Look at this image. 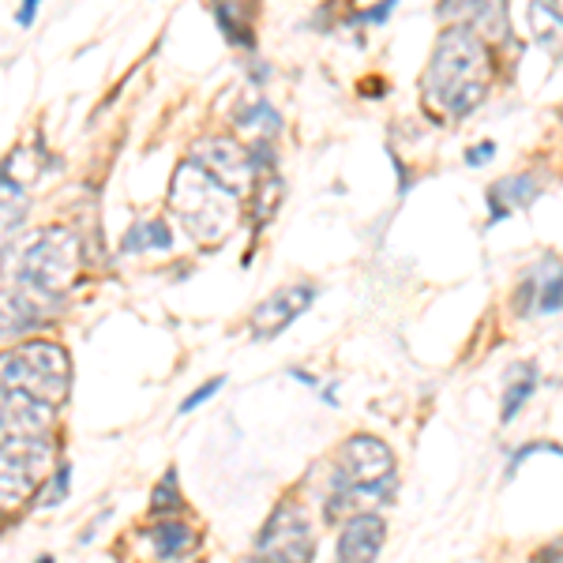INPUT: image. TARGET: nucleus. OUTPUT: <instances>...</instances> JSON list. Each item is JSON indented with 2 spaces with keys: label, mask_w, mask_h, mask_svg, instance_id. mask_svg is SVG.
Segmentation results:
<instances>
[{
  "label": "nucleus",
  "mask_w": 563,
  "mask_h": 563,
  "mask_svg": "<svg viewBox=\"0 0 563 563\" xmlns=\"http://www.w3.org/2000/svg\"><path fill=\"white\" fill-rule=\"evenodd\" d=\"M488 84H493V57H488L485 38L477 31H470L466 23L443 26L429 57V68L421 76L424 102L435 113L459 121V117L474 113L481 106V98L488 95Z\"/></svg>",
  "instance_id": "1"
},
{
  "label": "nucleus",
  "mask_w": 563,
  "mask_h": 563,
  "mask_svg": "<svg viewBox=\"0 0 563 563\" xmlns=\"http://www.w3.org/2000/svg\"><path fill=\"white\" fill-rule=\"evenodd\" d=\"M395 493V455L376 435H350L339 451V466L331 477V519H357Z\"/></svg>",
  "instance_id": "2"
},
{
  "label": "nucleus",
  "mask_w": 563,
  "mask_h": 563,
  "mask_svg": "<svg viewBox=\"0 0 563 563\" xmlns=\"http://www.w3.org/2000/svg\"><path fill=\"white\" fill-rule=\"evenodd\" d=\"M169 211L180 218L199 244H218L230 238L241 218V196L225 188L214 174H207L199 162H180L169 188Z\"/></svg>",
  "instance_id": "3"
},
{
  "label": "nucleus",
  "mask_w": 563,
  "mask_h": 563,
  "mask_svg": "<svg viewBox=\"0 0 563 563\" xmlns=\"http://www.w3.org/2000/svg\"><path fill=\"white\" fill-rule=\"evenodd\" d=\"M4 387L23 390V395L38 398V402L57 410L68 398L71 387V361L68 350L57 342H20L15 350L4 353Z\"/></svg>",
  "instance_id": "4"
},
{
  "label": "nucleus",
  "mask_w": 563,
  "mask_h": 563,
  "mask_svg": "<svg viewBox=\"0 0 563 563\" xmlns=\"http://www.w3.org/2000/svg\"><path fill=\"white\" fill-rule=\"evenodd\" d=\"M79 275V238L68 225H49L23 252V282L38 286L42 294L60 297Z\"/></svg>",
  "instance_id": "5"
},
{
  "label": "nucleus",
  "mask_w": 563,
  "mask_h": 563,
  "mask_svg": "<svg viewBox=\"0 0 563 563\" xmlns=\"http://www.w3.org/2000/svg\"><path fill=\"white\" fill-rule=\"evenodd\" d=\"M312 560H316L312 526L301 515V507L282 504L271 515V522L263 526L252 563H312Z\"/></svg>",
  "instance_id": "6"
},
{
  "label": "nucleus",
  "mask_w": 563,
  "mask_h": 563,
  "mask_svg": "<svg viewBox=\"0 0 563 563\" xmlns=\"http://www.w3.org/2000/svg\"><path fill=\"white\" fill-rule=\"evenodd\" d=\"M49 462V440H4V459H0L4 507H20L34 488L45 485Z\"/></svg>",
  "instance_id": "7"
},
{
  "label": "nucleus",
  "mask_w": 563,
  "mask_h": 563,
  "mask_svg": "<svg viewBox=\"0 0 563 563\" xmlns=\"http://www.w3.org/2000/svg\"><path fill=\"white\" fill-rule=\"evenodd\" d=\"M192 162L214 174L225 188L233 192H244V188L256 180L260 166H256V151H244L238 140H225V135H211V140H199L192 147Z\"/></svg>",
  "instance_id": "8"
},
{
  "label": "nucleus",
  "mask_w": 563,
  "mask_h": 563,
  "mask_svg": "<svg viewBox=\"0 0 563 563\" xmlns=\"http://www.w3.org/2000/svg\"><path fill=\"white\" fill-rule=\"evenodd\" d=\"M312 301H316V289L308 286V282H294V286L275 289V294H271L267 301H260L256 312H252V320H249L252 334H256V339H278L297 316L308 312Z\"/></svg>",
  "instance_id": "9"
},
{
  "label": "nucleus",
  "mask_w": 563,
  "mask_h": 563,
  "mask_svg": "<svg viewBox=\"0 0 563 563\" xmlns=\"http://www.w3.org/2000/svg\"><path fill=\"white\" fill-rule=\"evenodd\" d=\"M0 413H4V440H45L53 429V406L23 395V390L4 387Z\"/></svg>",
  "instance_id": "10"
},
{
  "label": "nucleus",
  "mask_w": 563,
  "mask_h": 563,
  "mask_svg": "<svg viewBox=\"0 0 563 563\" xmlns=\"http://www.w3.org/2000/svg\"><path fill=\"white\" fill-rule=\"evenodd\" d=\"M384 533L387 526L376 511L346 519L339 533V563H376L379 549H384Z\"/></svg>",
  "instance_id": "11"
},
{
  "label": "nucleus",
  "mask_w": 563,
  "mask_h": 563,
  "mask_svg": "<svg viewBox=\"0 0 563 563\" xmlns=\"http://www.w3.org/2000/svg\"><path fill=\"white\" fill-rule=\"evenodd\" d=\"M49 301H53L49 294H42L38 286L20 278L15 294L12 289L4 294V334H26L31 327H38L45 320V305Z\"/></svg>",
  "instance_id": "12"
},
{
  "label": "nucleus",
  "mask_w": 563,
  "mask_h": 563,
  "mask_svg": "<svg viewBox=\"0 0 563 563\" xmlns=\"http://www.w3.org/2000/svg\"><path fill=\"white\" fill-rule=\"evenodd\" d=\"M151 541L162 560H177L196 544V530L180 519H158V526L151 530Z\"/></svg>",
  "instance_id": "13"
},
{
  "label": "nucleus",
  "mask_w": 563,
  "mask_h": 563,
  "mask_svg": "<svg viewBox=\"0 0 563 563\" xmlns=\"http://www.w3.org/2000/svg\"><path fill=\"white\" fill-rule=\"evenodd\" d=\"M533 196H538V185H533V177H507V180H499L493 192H488V203H493V222L507 218V214L515 211V207H526Z\"/></svg>",
  "instance_id": "14"
},
{
  "label": "nucleus",
  "mask_w": 563,
  "mask_h": 563,
  "mask_svg": "<svg viewBox=\"0 0 563 563\" xmlns=\"http://www.w3.org/2000/svg\"><path fill=\"white\" fill-rule=\"evenodd\" d=\"M143 249H169V225L166 218H140L124 238V252H143Z\"/></svg>",
  "instance_id": "15"
},
{
  "label": "nucleus",
  "mask_w": 563,
  "mask_h": 563,
  "mask_svg": "<svg viewBox=\"0 0 563 563\" xmlns=\"http://www.w3.org/2000/svg\"><path fill=\"white\" fill-rule=\"evenodd\" d=\"M151 507L158 519H177V511H185V496H180V488H177V470H169V474L158 481Z\"/></svg>",
  "instance_id": "16"
},
{
  "label": "nucleus",
  "mask_w": 563,
  "mask_h": 563,
  "mask_svg": "<svg viewBox=\"0 0 563 563\" xmlns=\"http://www.w3.org/2000/svg\"><path fill=\"white\" fill-rule=\"evenodd\" d=\"M238 124L244 132H256V135H275L278 132V113L271 109L263 98H256L249 109H241L238 113Z\"/></svg>",
  "instance_id": "17"
},
{
  "label": "nucleus",
  "mask_w": 563,
  "mask_h": 563,
  "mask_svg": "<svg viewBox=\"0 0 563 563\" xmlns=\"http://www.w3.org/2000/svg\"><path fill=\"white\" fill-rule=\"evenodd\" d=\"M533 379H538V372L522 368L519 379H511V384H507V390H504V410H499V417H504V421H511V417L519 413V406L533 395Z\"/></svg>",
  "instance_id": "18"
},
{
  "label": "nucleus",
  "mask_w": 563,
  "mask_h": 563,
  "mask_svg": "<svg viewBox=\"0 0 563 563\" xmlns=\"http://www.w3.org/2000/svg\"><path fill=\"white\" fill-rule=\"evenodd\" d=\"M538 286H541V297H538L541 312H556V308H563V271L560 275L552 271V275L541 278Z\"/></svg>",
  "instance_id": "19"
},
{
  "label": "nucleus",
  "mask_w": 563,
  "mask_h": 563,
  "mask_svg": "<svg viewBox=\"0 0 563 563\" xmlns=\"http://www.w3.org/2000/svg\"><path fill=\"white\" fill-rule=\"evenodd\" d=\"M68 477H71V470L57 466V474H53V481H49V493H42V507H53L68 496Z\"/></svg>",
  "instance_id": "20"
},
{
  "label": "nucleus",
  "mask_w": 563,
  "mask_h": 563,
  "mask_svg": "<svg viewBox=\"0 0 563 563\" xmlns=\"http://www.w3.org/2000/svg\"><path fill=\"white\" fill-rule=\"evenodd\" d=\"M222 384H225V379H222V376L207 379V384H203V387H199V390H196V395H188V398H185V402H180V413H188V410H196V406H203V402H207V398H211V395H214V390H218V387H222Z\"/></svg>",
  "instance_id": "21"
},
{
  "label": "nucleus",
  "mask_w": 563,
  "mask_h": 563,
  "mask_svg": "<svg viewBox=\"0 0 563 563\" xmlns=\"http://www.w3.org/2000/svg\"><path fill=\"white\" fill-rule=\"evenodd\" d=\"M533 563H563V549L560 544H544L538 556H533Z\"/></svg>",
  "instance_id": "22"
},
{
  "label": "nucleus",
  "mask_w": 563,
  "mask_h": 563,
  "mask_svg": "<svg viewBox=\"0 0 563 563\" xmlns=\"http://www.w3.org/2000/svg\"><path fill=\"white\" fill-rule=\"evenodd\" d=\"M493 151H496L493 143H477V147L466 154V162H470V166H481V162H488V154H493Z\"/></svg>",
  "instance_id": "23"
},
{
  "label": "nucleus",
  "mask_w": 563,
  "mask_h": 563,
  "mask_svg": "<svg viewBox=\"0 0 563 563\" xmlns=\"http://www.w3.org/2000/svg\"><path fill=\"white\" fill-rule=\"evenodd\" d=\"M34 12H38V0H26V4L20 8V15H15V23H20V26H31Z\"/></svg>",
  "instance_id": "24"
},
{
  "label": "nucleus",
  "mask_w": 563,
  "mask_h": 563,
  "mask_svg": "<svg viewBox=\"0 0 563 563\" xmlns=\"http://www.w3.org/2000/svg\"><path fill=\"white\" fill-rule=\"evenodd\" d=\"M38 563H53V556H45V560H38Z\"/></svg>",
  "instance_id": "25"
},
{
  "label": "nucleus",
  "mask_w": 563,
  "mask_h": 563,
  "mask_svg": "<svg viewBox=\"0 0 563 563\" xmlns=\"http://www.w3.org/2000/svg\"><path fill=\"white\" fill-rule=\"evenodd\" d=\"M560 117H563V109H560Z\"/></svg>",
  "instance_id": "26"
}]
</instances>
